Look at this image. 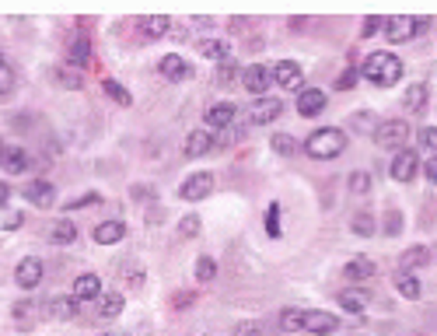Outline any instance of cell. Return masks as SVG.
I'll use <instances>...</instances> for the list:
<instances>
[{
    "label": "cell",
    "mask_w": 437,
    "mask_h": 336,
    "mask_svg": "<svg viewBox=\"0 0 437 336\" xmlns=\"http://www.w3.org/2000/svg\"><path fill=\"white\" fill-rule=\"evenodd\" d=\"M158 74H161V77H168V81H182V77H189V74H192V67H189L178 53H168V56H161V60H158Z\"/></svg>",
    "instance_id": "cell-14"
},
{
    "label": "cell",
    "mask_w": 437,
    "mask_h": 336,
    "mask_svg": "<svg viewBox=\"0 0 437 336\" xmlns=\"http://www.w3.org/2000/svg\"><path fill=\"white\" fill-rule=\"evenodd\" d=\"M199 53H203L207 60H221V63H224L231 49H228V42H221V39H203V42H199Z\"/></svg>",
    "instance_id": "cell-27"
},
{
    "label": "cell",
    "mask_w": 437,
    "mask_h": 336,
    "mask_svg": "<svg viewBox=\"0 0 437 336\" xmlns=\"http://www.w3.org/2000/svg\"><path fill=\"white\" fill-rule=\"evenodd\" d=\"M367 301H371V294L360 291V287H347V291H340V305H343L347 312H364Z\"/></svg>",
    "instance_id": "cell-24"
},
{
    "label": "cell",
    "mask_w": 437,
    "mask_h": 336,
    "mask_svg": "<svg viewBox=\"0 0 437 336\" xmlns=\"http://www.w3.org/2000/svg\"><path fill=\"white\" fill-rule=\"evenodd\" d=\"M0 63H4V56H0Z\"/></svg>",
    "instance_id": "cell-54"
},
{
    "label": "cell",
    "mask_w": 437,
    "mask_h": 336,
    "mask_svg": "<svg viewBox=\"0 0 437 336\" xmlns=\"http://www.w3.org/2000/svg\"><path fill=\"white\" fill-rule=\"evenodd\" d=\"M297 112H301L304 119L326 112V92H319V88H301V92H297Z\"/></svg>",
    "instance_id": "cell-13"
},
{
    "label": "cell",
    "mask_w": 437,
    "mask_h": 336,
    "mask_svg": "<svg viewBox=\"0 0 437 336\" xmlns=\"http://www.w3.org/2000/svg\"><path fill=\"white\" fill-rule=\"evenodd\" d=\"M269 74H273V85H280L283 92H301L304 85V74L294 60H280L276 67H269Z\"/></svg>",
    "instance_id": "cell-6"
},
{
    "label": "cell",
    "mask_w": 437,
    "mask_h": 336,
    "mask_svg": "<svg viewBox=\"0 0 437 336\" xmlns=\"http://www.w3.org/2000/svg\"><path fill=\"white\" fill-rule=\"evenodd\" d=\"M301 323H304V312H301V309H287V312H280V326H283V330L294 333V330H301Z\"/></svg>",
    "instance_id": "cell-35"
},
{
    "label": "cell",
    "mask_w": 437,
    "mask_h": 336,
    "mask_svg": "<svg viewBox=\"0 0 437 336\" xmlns=\"http://www.w3.org/2000/svg\"><path fill=\"white\" fill-rule=\"evenodd\" d=\"M168 28H172V21H168L165 14H151V18H140V32H144L147 39H161V35H168Z\"/></svg>",
    "instance_id": "cell-23"
},
{
    "label": "cell",
    "mask_w": 437,
    "mask_h": 336,
    "mask_svg": "<svg viewBox=\"0 0 437 336\" xmlns=\"http://www.w3.org/2000/svg\"><path fill=\"white\" fill-rule=\"evenodd\" d=\"M357 77H360V70H343L340 81H336V88H340V92H350V88L357 85Z\"/></svg>",
    "instance_id": "cell-44"
},
{
    "label": "cell",
    "mask_w": 437,
    "mask_h": 336,
    "mask_svg": "<svg viewBox=\"0 0 437 336\" xmlns=\"http://www.w3.org/2000/svg\"><path fill=\"white\" fill-rule=\"evenodd\" d=\"M367 189H371V175H367V172H353V175H350V193L364 197Z\"/></svg>",
    "instance_id": "cell-36"
},
{
    "label": "cell",
    "mask_w": 437,
    "mask_h": 336,
    "mask_svg": "<svg viewBox=\"0 0 437 336\" xmlns=\"http://www.w3.org/2000/svg\"><path fill=\"white\" fill-rule=\"evenodd\" d=\"M67 63L78 67V70L91 63V39H87V35H74V39H70V46H67Z\"/></svg>",
    "instance_id": "cell-15"
},
{
    "label": "cell",
    "mask_w": 437,
    "mask_h": 336,
    "mask_svg": "<svg viewBox=\"0 0 437 336\" xmlns=\"http://www.w3.org/2000/svg\"><path fill=\"white\" fill-rule=\"evenodd\" d=\"M178 193H182V200H207L214 193V175L210 172H196V175H189L182 182Z\"/></svg>",
    "instance_id": "cell-9"
},
{
    "label": "cell",
    "mask_w": 437,
    "mask_h": 336,
    "mask_svg": "<svg viewBox=\"0 0 437 336\" xmlns=\"http://www.w3.org/2000/svg\"><path fill=\"white\" fill-rule=\"evenodd\" d=\"M11 92H14V70L0 63V95H11Z\"/></svg>",
    "instance_id": "cell-40"
},
{
    "label": "cell",
    "mask_w": 437,
    "mask_h": 336,
    "mask_svg": "<svg viewBox=\"0 0 437 336\" xmlns=\"http://www.w3.org/2000/svg\"><path fill=\"white\" fill-rule=\"evenodd\" d=\"M301 330L312 333V336H329V333L340 330V323H336V316H329V312H304Z\"/></svg>",
    "instance_id": "cell-11"
},
{
    "label": "cell",
    "mask_w": 437,
    "mask_h": 336,
    "mask_svg": "<svg viewBox=\"0 0 437 336\" xmlns=\"http://www.w3.org/2000/svg\"><path fill=\"white\" fill-rule=\"evenodd\" d=\"M304 151L312 158H319V161H329V158H336V154L347 151V133L340 126H322V130H315L304 140Z\"/></svg>",
    "instance_id": "cell-2"
},
{
    "label": "cell",
    "mask_w": 437,
    "mask_h": 336,
    "mask_svg": "<svg viewBox=\"0 0 437 336\" xmlns=\"http://www.w3.org/2000/svg\"><path fill=\"white\" fill-rule=\"evenodd\" d=\"M280 112H283V102L280 99H256L252 102V112H249V123L252 126H266V123H273V119H280Z\"/></svg>",
    "instance_id": "cell-10"
},
{
    "label": "cell",
    "mask_w": 437,
    "mask_h": 336,
    "mask_svg": "<svg viewBox=\"0 0 437 336\" xmlns=\"http://www.w3.org/2000/svg\"><path fill=\"white\" fill-rule=\"evenodd\" d=\"M424 106H427V85L420 81L406 92V109H424Z\"/></svg>",
    "instance_id": "cell-32"
},
{
    "label": "cell",
    "mask_w": 437,
    "mask_h": 336,
    "mask_svg": "<svg viewBox=\"0 0 437 336\" xmlns=\"http://www.w3.org/2000/svg\"><path fill=\"white\" fill-rule=\"evenodd\" d=\"M395 291H399L402 298H410V301H417V298L424 294L420 277H413V273H399V277H395Z\"/></svg>",
    "instance_id": "cell-25"
},
{
    "label": "cell",
    "mask_w": 437,
    "mask_h": 336,
    "mask_svg": "<svg viewBox=\"0 0 437 336\" xmlns=\"http://www.w3.org/2000/svg\"><path fill=\"white\" fill-rule=\"evenodd\" d=\"M21 221H25V218H21V214L14 211V214H7V221H4V228H7V231H14V228H21Z\"/></svg>",
    "instance_id": "cell-49"
},
{
    "label": "cell",
    "mask_w": 437,
    "mask_h": 336,
    "mask_svg": "<svg viewBox=\"0 0 437 336\" xmlns=\"http://www.w3.org/2000/svg\"><path fill=\"white\" fill-rule=\"evenodd\" d=\"M231 119H235V106H231V102H214V106L207 109V123H210L214 130H228Z\"/></svg>",
    "instance_id": "cell-21"
},
{
    "label": "cell",
    "mask_w": 437,
    "mask_h": 336,
    "mask_svg": "<svg viewBox=\"0 0 437 336\" xmlns=\"http://www.w3.org/2000/svg\"><path fill=\"white\" fill-rule=\"evenodd\" d=\"M0 154H4V144H0Z\"/></svg>",
    "instance_id": "cell-52"
},
{
    "label": "cell",
    "mask_w": 437,
    "mask_h": 336,
    "mask_svg": "<svg viewBox=\"0 0 437 336\" xmlns=\"http://www.w3.org/2000/svg\"><path fill=\"white\" fill-rule=\"evenodd\" d=\"M420 28H424V21H420V18H410V14H399V18H388V21H385L388 42H410Z\"/></svg>",
    "instance_id": "cell-5"
},
{
    "label": "cell",
    "mask_w": 437,
    "mask_h": 336,
    "mask_svg": "<svg viewBox=\"0 0 437 336\" xmlns=\"http://www.w3.org/2000/svg\"><path fill=\"white\" fill-rule=\"evenodd\" d=\"M343 277L353 280V284H360V280L374 277V263H371V259H364V256H357V259H350L347 266H343Z\"/></svg>",
    "instance_id": "cell-22"
},
{
    "label": "cell",
    "mask_w": 437,
    "mask_h": 336,
    "mask_svg": "<svg viewBox=\"0 0 437 336\" xmlns=\"http://www.w3.org/2000/svg\"><path fill=\"white\" fill-rule=\"evenodd\" d=\"M420 147H427V151L437 154V126H424L420 130Z\"/></svg>",
    "instance_id": "cell-41"
},
{
    "label": "cell",
    "mask_w": 437,
    "mask_h": 336,
    "mask_svg": "<svg viewBox=\"0 0 437 336\" xmlns=\"http://www.w3.org/2000/svg\"><path fill=\"white\" fill-rule=\"evenodd\" d=\"M98 200H101L98 193H85V197L70 200V204H67V211H78V207H91V204H98Z\"/></svg>",
    "instance_id": "cell-45"
},
{
    "label": "cell",
    "mask_w": 437,
    "mask_h": 336,
    "mask_svg": "<svg viewBox=\"0 0 437 336\" xmlns=\"http://www.w3.org/2000/svg\"><path fill=\"white\" fill-rule=\"evenodd\" d=\"M74 238H78L74 221H56V228H53V242H56V245H70Z\"/></svg>",
    "instance_id": "cell-31"
},
{
    "label": "cell",
    "mask_w": 437,
    "mask_h": 336,
    "mask_svg": "<svg viewBox=\"0 0 437 336\" xmlns=\"http://www.w3.org/2000/svg\"><path fill=\"white\" fill-rule=\"evenodd\" d=\"M269 147H273L276 154H294V151H297V144H294L290 133H276V137L269 140Z\"/></svg>",
    "instance_id": "cell-34"
},
{
    "label": "cell",
    "mask_w": 437,
    "mask_h": 336,
    "mask_svg": "<svg viewBox=\"0 0 437 336\" xmlns=\"http://www.w3.org/2000/svg\"><path fill=\"white\" fill-rule=\"evenodd\" d=\"M14 280H18V287H25V291L39 287V280H42V263H39L35 256L21 259V263H18V270H14Z\"/></svg>",
    "instance_id": "cell-12"
},
{
    "label": "cell",
    "mask_w": 437,
    "mask_h": 336,
    "mask_svg": "<svg viewBox=\"0 0 437 336\" xmlns=\"http://www.w3.org/2000/svg\"><path fill=\"white\" fill-rule=\"evenodd\" d=\"M14 319H18V323H25V319L32 323V319H35V301H18V305H14Z\"/></svg>",
    "instance_id": "cell-39"
},
{
    "label": "cell",
    "mask_w": 437,
    "mask_h": 336,
    "mask_svg": "<svg viewBox=\"0 0 437 336\" xmlns=\"http://www.w3.org/2000/svg\"><path fill=\"white\" fill-rule=\"evenodd\" d=\"M123 235H126V224L123 221H101L94 228V242L98 245H116V242H123Z\"/></svg>",
    "instance_id": "cell-20"
},
{
    "label": "cell",
    "mask_w": 437,
    "mask_h": 336,
    "mask_svg": "<svg viewBox=\"0 0 437 336\" xmlns=\"http://www.w3.org/2000/svg\"><path fill=\"white\" fill-rule=\"evenodd\" d=\"M353 235H374L371 214H357V218H353Z\"/></svg>",
    "instance_id": "cell-42"
},
{
    "label": "cell",
    "mask_w": 437,
    "mask_h": 336,
    "mask_svg": "<svg viewBox=\"0 0 437 336\" xmlns=\"http://www.w3.org/2000/svg\"><path fill=\"white\" fill-rule=\"evenodd\" d=\"M101 294V280H98V273H81L78 280H74V298L85 305L91 298H98Z\"/></svg>",
    "instance_id": "cell-17"
},
{
    "label": "cell",
    "mask_w": 437,
    "mask_h": 336,
    "mask_svg": "<svg viewBox=\"0 0 437 336\" xmlns=\"http://www.w3.org/2000/svg\"><path fill=\"white\" fill-rule=\"evenodd\" d=\"M256 333H259L256 326H242V330H238V336H256Z\"/></svg>",
    "instance_id": "cell-51"
},
{
    "label": "cell",
    "mask_w": 437,
    "mask_h": 336,
    "mask_svg": "<svg viewBox=\"0 0 437 336\" xmlns=\"http://www.w3.org/2000/svg\"><path fill=\"white\" fill-rule=\"evenodd\" d=\"M25 200H28L32 207H39V211H49V207L56 204V186L46 182V179H32V182L25 186Z\"/></svg>",
    "instance_id": "cell-8"
},
{
    "label": "cell",
    "mask_w": 437,
    "mask_h": 336,
    "mask_svg": "<svg viewBox=\"0 0 437 336\" xmlns=\"http://www.w3.org/2000/svg\"><path fill=\"white\" fill-rule=\"evenodd\" d=\"M214 277H217V263H214L210 256H199V259H196V280L207 284V280H214Z\"/></svg>",
    "instance_id": "cell-33"
},
{
    "label": "cell",
    "mask_w": 437,
    "mask_h": 336,
    "mask_svg": "<svg viewBox=\"0 0 437 336\" xmlns=\"http://www.w3.org/2000/svg\"><path fill=\"white\" fill-rule=\"evenodd\" d=\"M210 147H214V137H210L207 130H192V133L185 137V147H182V151H185V158H203Z\"/></svg>",
    "instance_id": "cell-18"
},
{
    "label": "cell",
    "mask_w": 437,
    "mask_h": 336,
    "mask_svg": "<svg viewBox=\"0 0 437 336\" xmlns=\"http://www.w3.org/2000/svg\"><path fill=\"white\" fill-rule=\"evenodd\" d=\"M231 77H235V67L224 60V63H221V70H217V85H231Z\"/></svg>",
    "instance_id": "cell-48"
},
{
    "label": "cell",
    "mask_w": 437,
    "mask_h": 336,
    "mask_svg": "<svg viewBox=\"0 0 437 336\" xmlns=\"http://www.w3.org/2000/svg\"><path fill=\"white\" fill-rule=\"evenodd\" d=\"M242 85H245V92H249V95L266 99V92H269V85H273V74H269V67L252 63V67H245V70H242Z\"/></svg>",
    "instance_id": "cell-7"
},
{
    "label": "cell",
    "mask_w": 437,
    "mask_h": 336,
    "mask_svg": "<svg viewBox=\"0 0 437 336\" xmlns=\"http://www.w3.org/2000/svg\"><path fill=\"white\" fill-rule=\"evenodd\" d=\"M381 25H385V21H381V18H367V21H364V25H360V35H364V39H367V35H374V32H378V28H381Z\"/></svg>",
    "instance_id": "cell-47"
},
{
    "label": "cell",
    "mask_w": 437,
    "mask_h": 336,
    "mask_svg": "<svg viewBox=\"0 0 437 336\" xmlns=\"http://www.w3.org/2000/svg\"><path fill=\"white\" fill-rule=\"evenodd\" d=\"M388 172H392V179H395V182H413V179H417V172H420V154H417V151H410V147L395 151V158H392Z\"/></svg>",
    "instance_id": "cell-4"
},
{
    "label": "cell",
    "mask_w": 437,
    "mask_h": 336,
    "mask_svg": "<svg viewBox=\"0 0 437 336\" xmlns=\"http://www.w3.org/2000/svg\"><path fill=\"white\" fill-rule=\"evenodd\" d=\"M101 88H105V95H109L112 102H119V106H133V95H130V92H126L119 81H112V77H109Z\"/></svg>",
    "instance_id": "cell-30"
},
{
    "label": "cell",
    "mask_w": 437,
    "mask_h": 336,
    "mask_svg": "<svg viewBox=\"0 0 437 336\" xmlns=\"http://www.w3.org/2000/svg\"><path fill=\"white\" fill-rule=\"evenodd\" d=\"M123 305H126V301H123V294H119V291H116V294H105V298H101L98 316H101V319H116V316L123 312Z\"/></svg>",
    "instance_id": "cell-29"
},
{
    "label": "cell",
    "mask_w": 437,
    "mask_h": 336,
    "mask_svg": "<svg viewBox=\"0 0 437 336\" xmlns=\"http://www.w3.org/2000/svg\"><path fill=\"white\" fill-rule=\"evenodd\" d=\"M266 235H269V238L280 235V207H276V204H269V211H266Z\"/></svg>",
    "instance_id": "cell-38"
},
{
    "label": "cell",
    "mask_w": 437,
    "mask_h": 336,
    "mask_svg": "<svg viewBox=\"0 0 437 336\" xmlns=\"http://www.w3.org/2000/svg\"><path fill=\"white\" fill-rule=\"evenodd\" d=\"M410 140V123L406 119H385L374 126V144L378 147H395L402 151V144Z\"/></svg>",
    "instance_id": "cell-3"
},
{
    "label": "cell",
    "mask_w": 437,
    "mask_h": 336,
    "mask_svg": "<svg viewBox=\"0 0 437 336\" xmlns=\"http://www.w3.org/2000/svg\"><path fill=\"white\" fill-rule=\"evenodd\" d=\"M81 312V301L74 298V294H56L53 301H49V316L53 319H74Z\"/></svg>",
    "instance_id": "cell-19"
},
{
    "label": "cell",
    "mask_w": 437,
    "mask_h": 336,
    "mask_svg": "<svg viewBox=\"0 0 437 336\" xmlns=\"http://www.w3.org/2000/svg\"><path fill=\"white\" fill-rule=\"evenodd\" d=\"M7 200H11V186H7V182H0V207H4Z\"/></svg>",
    "instance_id": "cell-50"
},
{
    "label": "cell",
    "mask_w": 437,
    "mask_h": 336,
    "mask_svg": "<svg viewBox=\"0 0 437 336\" xmlns=\"http://www.w3.org/2000/svg\"><path fill=\"white\" fill-rule=\"evenodd\" d=\"M199 228H203V224H199L196 214H185V218L178 221V235H182V238H192V235H199Z\"/></svg>",
    "instance_id": "cell-37"
},
{
    "label": "cell",
    "mask_w": 437,
    "mask_h": 336,
    "mask_svg": "<svg viewBox=\"0 0 437 336\" xmlns=\"http://www.w3.org/2000/svg\"><path fill=\"white\" fill-rule=\"evenodd\" d=\"M360 74L367 81H374L378 88H392L395 81H402V60L395 53H371L360 67Z\"/></svg>",
    "instance_id": "cell-1"
},
{
    "label": "cell",
    "mask_w": 437,
    "mask_h": 336,
    "mask_svg": "<svg viewBox=\"0 0 437 336\" xmlns=\"http://www.w3.org/2000/svg\"><path fill=\"white\" fill-rule=\"evenodd\" d=\"M427 259H431V252H427L424 245H413V249H406V252H402V273H410V270L424 266Z\"/></svg>",
    "instance_id": "cell-28"
},
{
    "label": "cell",
    "mask_w": 437,
    "mask_h": 336,
    "mask_svg": "<svg viewBox=\"0 0 437 336\" xmlns=\"http://www.w3.org/2000/svg\"><path fill=\"white\" fill-rule=\"evenodd\" d=\"M101 336H112V333H101Z\"/></svg>",
    "instance_id": "cell-53"
},
{
    "label": "cell",
    "mask_w": 437,
    "mask_h": 336,
    "mask_svg": "<svg viewBox=\"0 0 437 336\" xmlns=\"http://www.w3.org/2000/svg\"><path fill=\"white\" fill-rule=\"evenodd\" d=\"M56 81L63 85V88H70V92H78V88H85V70H78V67H60L56 70Z\"/></svg>",
    "instance_id": "cell-26"
},
{
    "label": "cell",
    "mask_w": 437,
    "mask_h": 336,
    "mask_svg": "<svg viewBox=\"0 0 437 336\" xmlns=\"http://www.w3.org/2000/svg\"><path fill=\"white\" fill-rule=\"evenodd\" d=\"M402 231V214L399 211H388V218H385V235H399Z\"/></svg>",
    "instance_id": "cell-43"
},
{
    "label": "cell",
    "mask_w": 437,
    "mask_h": 336,
    "mask_svg": "<svg viewBox=\"0 0 437 336\" xmlns=\"http://www.w3.org/2000/svg\"><path fill=\"white\" fill-rule=\"evenodd\" d=\"M420 168H424V175H427V179H431V182L437 186V154H431V158H427Z\"/></svg>",
    "instance_id": "cell-46"
},
{
    "label": "cell",
    "mask_w": 437,
    "mask_h": 336,
    "mask_svg": "<svg viewBox=\"0 0 437 336\" xmlns=\"http://www.w3.org/2000/svg\"><path fill=\"white\" fill-rule=\"evenodd\" d=\"M0 168H4L7 175H21V172L28 168V154H25V147H7V144H4Z\"/></svg>",
    "instance_id": "cell-16"
}]
</instances>
